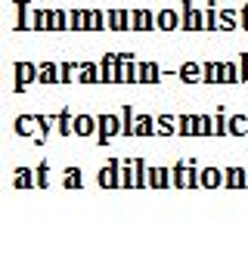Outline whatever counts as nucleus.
Wrapping results in <instances>:
<instances>
[{
	"label": "nucleus",
	"instance_id": "0eeeda50",
	"mask_svg": "<svg viewBox=\"0 0 248 257\" xmlns=\"http://www.w3.org/2000/svg\"><path fill=\"white\" fill-rule=\"evenodd\" d=\"M112 19H109V28H115V31H124V28H134V19H128V10H112L109 13Z\"/></svg>",
	"mask_w": 248,
	"mask_h": 257
},
{
	"label": "nucleus",
	"instance_id": "2eb2a0df",
	"mask_svg": "<svg viewBox=\"0 0 248 257\" xmlns=\"http://www.w3.org/2000/svg\"><path fill=\"white\" fill-rule=\"evenodd\" d=\"M68 28H75V31L90 28V22H87V13H84V10H72V13H68Z\"/></svg>",
	"mask_w": 248,
	"mask_h": 257
},
{
	"label": "nucleus",
	"instance_id": "c756f323",
	"mask_svg": "<svg viewBox=\"0 0 248 257\" xmlns=\"http://www.w3.org/2000/svg\"><path fill=\"white\" fill-rule=\"evenodd\" d=\"M174 131V121H171V115H162V137H168Z\"/></svg>",
	"mask_w": 248,
	"mask_h": 257
},
{
	"label": "nucleus",
	"instance_id": "473e14b6",
	"mask_svg": "<svg viewBox=\"0 0 248 257\" xmlns=\"http://www.w3.org/2000/svg\"><path fill=\"white\" fill-rule=\"evenodd\" d=\"M38 186L47 189V164H41V171H38Z\"/></svg>",
	"mask_w": 248,
	"mask_h": 257
},
{
	"label": "nucleus",
	"instance_id": "f03ea898",
	"mask_svg": "<svg viewBox=\"0 0 248 257\" xmlns=\"http://www.w3.org/2000/svg\"><path fill=\"white\" fill-rule=\"evenodd\" d=\"M183 13H186V19H183V25L180 28H186V31H196V28H205V19H202V10H196L192 4H183Z\"/></svg>",
	"mask_w": 248,
	"mask_h": 257
},
{
	"label": "nucleus",
	"instance_id": "f8f14e48",
	"mask_svg": "<svg viewBox=\"0 0 248 257\" xmlns=\"http://www.w3.org/2000/svg\"><path fill=\"white\" fill-rule=\"evenodd\" d=\"M168 183H171L168 168H155V171H149V186H155V189H168Z\"/></svg>",
	"mask_w": 248,
	"mask_h": 257
},
{
	"label": "nucleus",
	"instance_id": "f257e3e1",
	"mask_svg": "<svg viewBox=\"0 0 248 257\" xmlns=\"http://www.w3.org/2000/svg\"><path fill=\"white\" fill-rule=\"evenodd\" d=\"M38 75H41L38 65H31V62H16V90H25V84L38 81Z\"/></svg>",
	"mask_w": 248,
	"mask_h": 257
},
{
	"label": "nucleus",
	"instance_id": "aec40b11",
	"mask_svg": "<svg viewBox=\"0 0 248 257\" xmlns=\"http://www.w3.org/2000/svg\"><path fill=\"white\" fill-rule=\"evenodd\" d=\"M220 180H223V177H220V171H217V168H208V171H202V183H205L208 189H211V186H217Z\"/></svg>",
	"mask_w": 248,
	"mask_h": 257
},
{
	"label": "nucleus",
	"instance_id": "a211bd4d",
	"mask_svg": "<svg viewBox=\"0 0 248 257\" xmlns=\"http://www.w3.org/2000/svg\"><path fill=\"white\" fill-rule=\"evenodd\" d=\"M65 16H68V13L53 10V13H50V28H53V31H62V28L68 25V19H65Z\"/></svg>",
	"mask_w": 248,
	"mask_h": 257
},
{
	"label": "nucleus",
	"instance_id": "cd10ccee",
	"mask_svg": "<svg viewBox=\"0 0 248 257\" xmlns=\"http://www.w3.org/2000/svg\"><path fill=\"white\" fill-rule=\"evenodd\" d=\"M229 186H233V189H242V183H245V177H242V171L239 168H233V171H229Z\"/></svg>",
	"mask_w": 248,
	"mask_h": 257
},
{
	"label": "nucleus",
	"instance_id": "bb28decb",
	"mask_svg": "<svg viewBox=\"0 0 248 257\" xmlns=\"http://www.w3.org/2000/svg\"><path fill=\"white\" fill-rule=\"evenodd\" d=\"M105 13H99V10H93V13H87V22H90V28H105V19H102Z\"/></svg>",
	"mask_w": 248,
	"mask_h": 257
},
{
	"label": "nucleus",
	"instance_id": "7ed1b4c3",
	"mask_svg": "<svg viewBox=\"0 0 248 257\" xmlns=\"http://www.w3.org/2000/svg\"><path fill=\"white\" fill-rule=\"evenodd\" d=\"M118 131H124V124H118L115 115H102L99 118V143H109V137L118 134Z\"/></svg>",
	"mask_w": 248,
	"mask_h": 257
},
{
	"label": "nucleus",
	"instance_id": "ddd939ff",
	"mask_svg": "<svg viewBox=\"0 0 248 257\" xmlns=\"http://www.w3.org/2000/svg\"><path fill=\"white\" fill-rule=\"evenodd\" d=\"M202 75H205V71H202V65H196V62H186V65L180 68V78H183L186 84H196Z\"/></svg>",
	"mask_w": 248,
	"mask_h": 257
},
{
	"label": "nucleus",
	"instance_id": "20e7f679",
	"mask_svg": "<svg viewBox=\"0 0 248 257\" xmlns=\"http://www.w3.org/2000/svg\"><path fill=\"white\" fill-rule=\"evenodd\" d=\"M99 183L102 186H109V189H121V174H118V161H109V168H105L102 174H99Z\"/></svg>",
	"mask_w": 248,
	"mask_h": 257
},
{
	"label": "nucleus",
	"instance_id": "1a4fd4ad",
	"mask_svg": "<svg viewBox=\"0 0 248 257\" xmlns=\"http://www.w3.org/2000/svg\"><path fill=\"white\" fill-rule=\"evenodd\" d=\"M134 16H137V19H134V28H137V31L158 28V19H152V13H149V10H137Z\"/></svg>",
	"mask_w": 248,
	"mask_h": 257
},
{
	"label": "nucleus",
	"instance_id": "39448f33",
	"mask_svg": "<svg viewBox=\"0 0 248 257\" xmlns=\"http://www.w3.org/2000/svg\"><path fill=\"white\" fill-rule=\"evenodd\" d=\"M180 16H177V10H162L158 13V28L162 31H174V28H180Z\"/></svg>",
	"mask_w": 248,
	"mask_h": 257
},
{
	"label": "nucleus",
	"instance_id": "f704fd0d",
	"mask_svg": "<svg viewBox=\"0 0 248 257\" xmlns=\"http://www.w3.org/2000/svg\"><path fill=\"white\" fill-rule=\"evenodd\" d=\"M239 16H242V22H239V25H242V28H248V4L239 10Z\"/></svg>",
	"mask_w": 248,
	"mask_h": 257
},
{
	"label": "nucleus",
	"instance_id": "72a5a7b5",
	"mask_svg": "<svg viewBox=\"0 0 248 257\" xmlns=\"http://www.w3.org/2000/svg\"><path fill=\"white\" fill-rule=\"evenodd\" d=\"M223 131H226V121H223V115H217V124H214V134H217V137H223Z\"/></svg>",
	"mask_w": 248,
	"mask_h": 257
},
{
	"label": "nucleus",
	"instance_id": "2f4dec72",
	"mask_svg": "<svg viewBox=\"0 0 248 257\" xmlns=\"http://www.w3.org/2000/svg\"><path fill=\"white\" fill-rule=\"evenodd\" d=\"M229 131H233V134H245V121H242V118H233V124H229Z\"/></svg>",
	"mask_w": 248,
	"mask_h": 257
},
{
	"label": "nucleus",
	"instance_id": "412c9836",
	"mask_svg": "<svg viewBox=\"0 0 248 257\" xmlns=\"http://www.w3.org/2000/svg\"><path fill=\"white\" fill-rule=\"evenodd\" d=\"M208 134H214V127H211L208 115H199L196 118V137H208Z\"/></svg>",
	"mask_w": 248,
	"mask_h": 257
},
{
	"label": "nucleus",
	"instance_id": "7c9ffc66",
	"mask_svg": "<svg viewBox=\"0 0 248 257\" xmlns=\"http://www.w3.org/2000/svg\"><path fill=\"white\" fill-rule=\"evenodd\" d=\"M131 183H134V177H131L128 168H124V171H121V189H131Z\"/></svg>",
	"mask_w": 248,
	"mask_h": 257
},
{
	"label": "nucleus",
	"instance_id": "6e6552de",
	"mask_svg": "<svg viewBox=\"0 0 248 257\" xmlns=\"http://www.w3.org/2000/svg\"><path fill=\"white\" fill-rule=\"evenodd\" d=\"M137 65H140V81H143V84H158L162 71H158L155 62H137Z\"/></svg>",
	"mask_w": 248,
	"mask_h": 257
},
{
	"label": "nucleus",
	"instance_id": "9b49d317",
	"mask_svg": "<svg viewBox=\"0 0 248 257\" xmlns=\"http://www.w3.org/2000/svg\"><path fill=\"white\" fill-rule=\"evenodd\" d=\"M93 131H96V121H93L90 115H78V118H75V134H78V137H90Z\"/></svg>",
	"mask_w": 248,
	"mask_h": 257
},
{
	"label": "nucleus",
	"instance_id": "9d476101",
	"mask_svg": "<svg viewBox=\"0 0 248 257\" xmlns=\"http://www.w3.org/2000/svg\"><path fill=\"white\" fill-rule=\"evenodd\" d=\"M202 81H205V84H217V81L223 84V62H208Z\"/></svg>",
	"mask_w": 248,
	"mask_h": 257
},
{
	"label": "nucleus",
	"instance_id": "c85d7f7f",
	"mask_svg": "<svg viewBox=\"0 0 248 257\" xmlns=\"http://www.w3.org/2000/svg\"><path fill=\"white\" fill-rule=\"evenodd\" d=\"M68 81H75V65L72 62L62 65V84H68Z\"/></svg>",
	"mask_w": 248,
	"mask_h": 257
},
{
	"label": "nucleus",
	"instance_id": "5701e85b",
	"mask_svg": "<svg viewBox=\"0 0 248 257\" xmlns=\"http://www.w3.org/2000/svg\"><path fill=\"white\" fill-rule=\"evenodd\" d=\"M16 189H31V171H25V168L16 171Z\"/></svg>",
	"mask_w": 248,
	"mask_h": 257
},
{
	"label": "nucleus",
	"instance_id": "dca6fc26",
	"mask_svg": "<svg viewBox=\"0 0 248 257\" xmlns=\"http://www.w3.org/2000/svg\"><path fill=\"white\" fill-rule=\"evenodd\" d=\"M84 84H90V81H99V71H96V65L93 62H84V68H81V75H78Z\"/></svg>",
	"mask_w": 248,
	"mask_h": 257
},
{
	"label": "nucleus",
	"instance_id": "4468645a",
	"mask_svg": "<svg viewBox=\"0 0 248 257\" xmlns=\"http://www.w3.org/2000/svg\"><path fill=\"white\" fill-rule=\"evenodd\" d=\"M34 121H38V115H31V118H16V134H22V137H31L34 134ZM38 137V134H34Z\"/></svg>",
	"mask_w": 248,
	"mask_h": 257
},
{
	"label": "nucleus",
	"instance_id": "6ab92c4d",
	"mask_svg": "<svg viewBox=\"0 0 248 257\" xmlns=\"http://www.w3.org/2000/svg\"><path fill=\"white\" fill-rule=\"evenodd\" d=\"M65 189H81V171L78 168L65 171Z\"/></svg>",
	"mask_w": 248,
	"mask_h": 257
},
{
	"label": "nucleus",
	"instance_id": "a878e982",
	"mask_svg": "<svg viewBox=\"0 0 248 257\" xmlns=\"http://www.w3.org/2000/svg\"><path fill=\"white\" fill-rule=\"evenodd\" d=\"M233 16H236L233 10H223V13H220V28H223V31H233V28H236Z\"/></svg>",
	"mask_w": 248,
	"mask_h": 257
},
{
	"label": "nucleus",
	"instance_id": "423d86ee",
	"mask_svg": "<svg viewBox=\"0 0 248 257\" xmlns=\"http://www.w3.org/2000/svg\"><path fill=\"white\" fill-rule=\"evenodd\" d=\"M38 81H41V84H56V81H62V65H53V62L41 65Z\"/></svg>",
	"mask_w": 248,
	"mask_h": 257
},
{
	"label": "nucleus",
	"instance_id": "4be33fe9",
	"mask_svg": "<svg viewBox=\"0 0 248 257\" xmlns=\"http://www.w3.org/2000/svg\"><path fill=\"white\" fill-rule=\"evenodd\" d=\"M134 134H137V137H152V134H155V124H152V118H143V121H140V124L134 127Z\"/></svg>",
	"mask_w": 248,
	"mask_h": 257
},
{
	"label": "nucleus",
	"instance_id": "f3484780",
	"mask_svg": "<svg viewBox=\"0 0 248 257\" xmlns=\"http://www.w3.org/2000/svg\"><path fill=\"white\" fill-rule=\"evenodd\" d=\"M223 81H226V84H236V81H242V71H239L233 62H223Z\"/></svg>",
	"mask_w": 248,
	"mask_h": 257
},
{
	"label": "nucleus",
	"instance_id": "c9c22d12",
	"mask_svg": "<svg viewBox=\"0 0 248 257\" xmlns=\"http://www.w3.org/2000/svg\"><path fill=\"white\" fill-rule=\"evenodd\" d=\"M242 81H248V56H242Z\"/></svg>",
	"mask_w": 248,
	"mask_h": 257
},
{
	"label": "nucleus",
	"instance_id": "b1692460",
	"mask_svg": "<svg viewBox=\"0 0 248 257\" xmlns=\"http://www.w3.org/2000/svg\"><path fill=\"white\" fill-rule=\"evenodd\" d=\"M59 134H62V137H72V134H75V127H72V115H68V112H62V115H59Z\"/></svg>",
	"mask_w": 248,
	"mask_h": 257
},
{
	"label": "nucleus",
	"instance_id": "393cba45",
	"mask_svg": "<svg viewBox=\"0 0 248 257\" xmlns=\"http://www.w3.org/2000/svg\"><path fill=\"white\" fill-rule=\"evenodd\" d=\"M180 134H183V137H196V115H183Z\"/></svg>",
	"mask_w": 248,
	"mask_h": 257
}]
</instances>
